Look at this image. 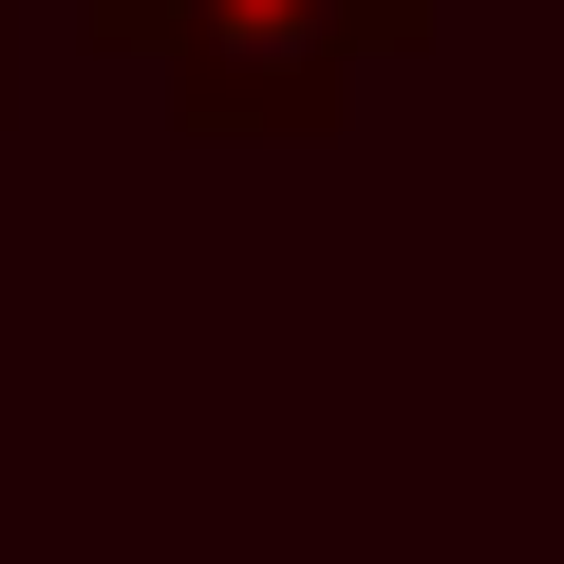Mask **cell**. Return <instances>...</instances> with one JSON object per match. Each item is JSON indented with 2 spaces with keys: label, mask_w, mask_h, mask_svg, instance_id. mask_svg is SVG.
<instances>
[{
  "label": "cell",
  "mask_w": 564,
  "mask_h": 564,
  "mask_svg": "<svg viewBox=\"0 0 564 564\" xmlns=\"http://www.w3.org/2000/svg\"><path fill=\"white\" fill-rule=\"evenodd\" d=\"M113 39H170L188 132H302L377 39H414L433 0H95Z\"/></svg>",
  "instance_id": "1"
}]
</instances>
